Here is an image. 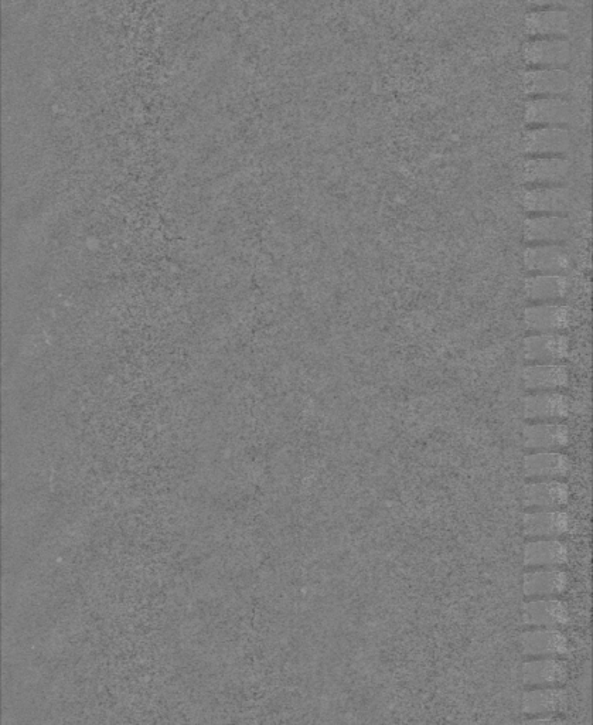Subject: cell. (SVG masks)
Here are the masks:
<instances>
[{
	"label": "cell",
	"mask_w": 593,
	"mask_h": 725,
	"mask_svg": "<svg viewBox=\"0 0 593 725\" xmlns=\"http://www.w3.org/2000/svg\"><path fill=\"white\" fill-rule=\"evenodd\" d=\"M569 352V339L561 333H534L524 339V357L533 363H560Z\"/></svg>",
	"instance_id": "obj_13"
},
{
	"label": "cell",
	"mask_w": 593,
	"mask_h": 725,
	"mask_svg": "<svg viewBox=\"0 0 593 725\" xmlns=\"http://www.w3.org/2000/svg\"><path fill=\"white\" fill-rule=\"evenodd\" d=\"M569 83L571 76L564 68L531 67L524 73V88L530 97H562Z\"/></svg>",
	"instance_id": "obj_9"
},
{
	"label": "cell",
	"mask_w": 593,
	"mask_h": 725,
	"mask_svg": "<svg viewBox=\"0 0 593 725\" xmlns=\"http://www.w3.org/2000/svg\"><path fill=\"white\" fill-rule=\"evenodd\" d=\"M523 383L530 391H558L568 386L569 373L560 363H534L524 369Z\"/></svg>",
	"instance_id": "obj_22"
},
{
	"label": "cell",
	"mask_w": 593,
	"mask_h": 725,
	"mask_svg": "<svg viewBox=\"0 0 593 725\" xmlns=\"http://www.w3.org/2000/svg\"><path fill=\"white\" fill-rule=\"evenodd\" d=\"M526 29L531 37H567L572 29L569 10L534 9L526 17Z\"/></svg>",
	"instance_id": "obj_18"
},
{
	"label": "cell",
	"mask_w": 593,
	"mask_h": 725,
	"mask_svg": "<svg viewBox=\"0 0 593 725\" xmlns=\"http://www.w3.org/2000/svg\"><path fill=\"white\" fill-rule=\"evenodd\" d=\"M565 706L567 694L558 687H540L524 693L523 711L527 716H554Z\"/></svg>",
	"instance_id": "obj_23"
},
{
	"label": "cell",
	"mask_w": 593,
	"mask_h": 725,
	"mask_svg": "<svg viewBox=\"0 0 593 725\" xmlns=\"http://www.w3.org/2000/svg\"><path fill=\"white\" fill-rule=\"evenodd\" d=\"M575 105L562 97H533L526 104L524 118L531 127H567L577 121Z\"/></svg>",
	"instance_id": "obj_1"
},
{
	"label": "cell",
	"mask_w": 593,
	"mask_h": 725,
	"mask_svg": "<svg viewBox=\"0 0 593 725\" xmlns=\"http://www.w3.org/2000/svg\"><path fill=\"white\" fill-rule=\"evenodd\" d=\"M569 414V398L558 391H534L524 398V417L527 420L560 421Z\"/></svg>",
	"instance_id": "obj_12"
},
{
	"label": "cell",
	"mask_w": 593,
	"mask_h": 725,
	"mask_svg": "<svg viewBox=\"0 0 593 725\" xmlns=\"http://www.w3.org/2000/svg\"><path fill=\"white\" fill-rule=\"evenodd\" d=\"M572 462L558 451L534 452L524 458V473L530 481H555L571 471Z\"/></svg>",
	"instance_id": "obj_14"
},
{
	"label": "cell",
	"mask_w": 593,
	"mask_h": 725,
	"mask_svg": "<svg viewBox=\"0 0 593 725\" xmlns=\"http://www.w3.org/2000/svg\"><path fill=\"white\" fill-rule=\"evenodd\" d=\"M571 204V190L561 185L535 186L523 194L524 209L534 214H565Z\"/></svg>",
	"instance_id": "obj_10"
},
{
	"label": "cell",
	"mask_w": 593,
	"mask_h": 725,
	"mask_svg": "<svg viewBox=\"0 0 593 725\" xmlns=\"http://www.w3.org/2000/svg\"><path fill=\"white\" fill-rule=\"evenodd\" d=\"M572 57V47L565 37H535L524 47L528 66L562 68Z\"/></svg>",
	"instance_id": "obj_2"
},
{
	"label": "cell",
	"mask_w": 593,
	"mask_h": 725,
	"mask_svg": "<svg viewBox=\"0 0 593 725\" xmlns=\"http://www.w3.org/2000/svg\"><path fill=\"white\" fill-rule=\"evenodd\" d=\"M520 645L527 658H562L569 653L567 638L554 628H534L523 633Z\"/></svg>",
	"instance_id": "obj_6"
},
{
	"label": "cell",
	"mask_w": 593,
	"mask_h": 725,
	"mask_svg": "<svg viewBox=\"0 0 593 725\" xmlns=\"http://www.w3.org/2000/svg\"><path fill=\"white\" fill-rule=\"evenodd\" d=\"M567 561L568 548L557 539H535L524 548L527 568H560Z\"/></svg>",
	"instance_id": "obj_21"
},
{
	"label": "cell",
	"mask_w": 593,
	"mask_h": 725,
	"mask_svg": "<svg viewBox=\"0 0 593 725\" xmlns=\"http://www.w3.org/2000/svg\"><path fill=\"white\" fill-rule=\"evenodd\" d=\"M564 721L558 720V718L543 717L533 718V720L527 721V724H562Z\"/></svg>",
	"instance_id": "obj_26"
},
{
	"label": "cell",
	"mask_w": 593,
	"mask_h": 725,
	"mask_svg": "<svg viewBox=\"0 0 593 725\" xmlns=\"http://www.w3.org/2000/svg\"><path fill=\"white\" fill-rule=\"evenodd\" d=\"M524 683L533 687H558L567 682L568 669L558 658H535L523 666Z\"/></svg>",
	"instance_id": "obj_20"
},
{
	"label": "cell",
	"mask_w": 593,
	"mask_h": 725,
	"mask_svg": "<svg viewBox=\"0 0 593 725\" xmlns=\"http://www.w3.org/2000/svg\"><path fill=\"white\" fill-rule=\"evenodd\" d=\"M585 0H528L535 9H574L581 6Z\"/></svg>",
	"instance_id": "obj_25"
},
{
	"label": "cell",
	"mask_w": 593,
	"mask_h": 725,
	"mask_svg": "<svg viewBox=\"0 0 593 725\" xmlns=\"http://www.w3.org/2000/svg\"><path fill=\"white\" fill-rule=\"evenodd\" d=\"M523 621L533 628H564L569 622L568 609L558 599H534L524 604Z\"/></svg>",
	"instance_id": "obj_16"
},
{
	"label": "cell",
	"mask_w": 593,
	"mask_h": 725,
	"mask_svg": "<svg viewBox=\"0 0 593 725\" xmlns=\"http://www.w3.org/2000/svg\"><path fill=\"white\" fill-rule=\"evenodd\" d=\"M569 281L565 275L535 274L526 281V295L535 304L557 302L567 295Z\"/></svg>",
	"instance_id": "obj_24"
},
{
	"label": "cell",
	"mask_w": 593,
	"mask_h": 725,
	"mask_svg": "<svg viewBox=\"0 0 593 725\" xmlns=\"http://www.w3.org/2000/svg\"><path fill=\"white\" fill-rule=\"evenodd\" d=\"M571 162L564 156H531L523 165V179L535 186H558L568 179Z\"/></svg>",
	"instance_id": "obj_4"
},
{
	"label": "cell",
	"mask_w": 593,
	"mask_h": 725,
	"mask_svg": "<svg viewBox=\"0 0 593 725\" xmlns=\"http://www.w3.org/2000/svg\"><path fill=\"white\" fill-rule=\"evenodd\" d=\"M571 234V223L564 214H535L524 223L528 244H560Z\"/></svg>",
	"instance_id": "obj_5"
},
{
	"label": "cell",
	"mask_w": 593,
	"mask_h": 725,
	"mask_svg": "<svg viewBox=\"0 0 593 725\" xmlns=\"http://www.w3.org/2000/svg\"><path fill=\"white\" fill-rule=\"evenodd\" d=\"M524 447L528 451H560L568 447L569 430L558 421H540L527 425L523 432Z\"/></svg>",
	"instance_id": "obj_11"
},
{
	"label": "cell",
	"mask_w": 593,
	"mask_h": 725,
	"mask_svg": "<svg viewBox=\"0 0 593 725\" xmlns=\"http://www.w3.org/2000/svg\"><path fill=\"white\" fill-rule=\"evenodd\" d=\"M528 332L560 333L571 325V309L557 302H544L530 306L524 312Z\"/></svg>",
	"instance_id": "obj_8"
},
{
	"label": "cell",
	"mask_w": 593,
	"mask_h": 725,
	"mask_svg": "<svg viewBox=\"0 0 593 725\" xmlns=\"http://www.w3.org/2000/svg\"><path fill=\"white\" fill-rule=\"evenodd\" d=\"M569 488L560 479L534 481L524 489V506L528 510H560L567 506Z\"/></svg>",
	"instance_id": "obj_15"
},
{
	"label": "cell",
	"mask_w": 593,
	"mask_h": 725,
	"mask_svg": "<svg viewBox=\"0 0 593 725\" xmlns=\"http://www.w3.org/2000/svg\"><path fill=\"white\" fill-rule=\"evenodd\" d=\"M568 575L560 568H533L524 575L523 591L528 598L558 597L567 590Z\"/></svg>",
	"instance_id": "obj_19"
},
{
	"label": "cell",
	"mask_w": 593,
	"mask_h": 725,
	"mask_svg": "<svg viewBox=\"0 0 593 725\" xmlns=\"http://www.w3.org/2000/svg\"><path fill=\"white\" fill-rule=\"evenodd\" d=\"M565 127H533L524 135V152L530 156H562L571 148Z\"/></svg>",
	"instance_id": "obj_7"
},
{
	"label": "cell",
	"mask_w": 593,
	"mask_h": 725,
	"mask_svg": "<svg viewBox=\"0 0 593 725\" xmlns=\"http://www.w3.org/2000/svg\"><path fill=\"white\" fill-rule=\"evenodd\" d=\"M524 265L534 274L565 275L572 260L564 247L558 244H531L524 251Z\"/></svg>",
	"instance_id": "obj_3"
},
{
	"label": "cell",
	"mask_w": 593,
	"mask_h": 725,
	"mask_svg": "<svg viewBox=\"0 0 593 725\" xmlns=\"http://www.w3.org/2000/svg\"><path fill=\"white\" fill-rule=\"evenodd\" d=\"M568 513L561 510H533L524 515V534L530 539H558L569 529Z\"/></svg>",
	"instance_id": "obj_17"
}]
</instances>
